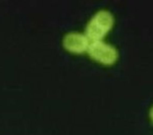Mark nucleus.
<instances>
[{
    "mask_svg": "<svg viewBox=\"0 0 153 135\" xmlns=\"http://www.w3.org/2000/svg\"><path fill=\"white\" fill-rule=\"evenodd\" d=\"M87 52L92 59L106 65L113 64L120 55L117 48L104 40L91 41Z\"/></svg>",
    "mask_w": 153,
    "mask_h": 135,
    "instance_id": "nucleus-2",
    "label": "nucleus"
},
{
    "mask_svg": "<svg viewBox=\"0 0 153 135\" xmlns=\"http://www.w3.org/2000/svg\"><path fill=\"white\" fill-rule=\"evenodd\" d=\"M113 24L114 15L112 12L107 8H100L96 10L88 21L85 28V34L90 41L103 40Z\"/></svg>",
    "mask_w": 153,
    "mask_h": 135,
    "instance_id": "nucleus-1",
    "label": "nucleus"
},
{
    "mask_svg": "<svg viewBox=\"0 0 153 135\" xmlns=\"http://www.w3.org/2000/svg\"><path fill=\"white\" fill-rule=\"evenodd\" d=\"M149 116L151 118V120L153 121V105L150 107V110H149Z\"/></svg>",
    "mask_w": 153,
    "mask_h": 135,
    "instance_id": "nucleus-4",
    "label": "nucleus"
},
{
    "mask_svg": "<svg viewBox=\"0 0 153 135\" xmlns=\"http://www.w3.org/2000/svg\"><path fill=\"white\" fill-rule=\"evenodd\" d=\"M90 39L82 32H68L62 39V44L66 50L74 53H82L88 50L90 45Z\"/></svg>",
    "mask_w": 153,
    "mask_h": 135,
    "instance_id": "nucleus-3",
    "label": "nucleus"
}]
</instances>
